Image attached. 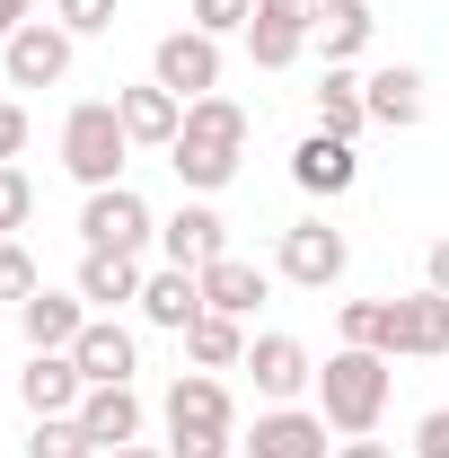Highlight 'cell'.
Returning <instances> with one entry per match:
<instances>
[{"label":"cell","instance_id":"1","mask_svg":"<svg viewBox=\"0 0 449 458\" xmlns=\"http://www.w3.org/2000/svg\"><path fill=\"white\" fill-rule=\"evenodd\" d=\"M238 159H247V106L238 98H194L185 106V132L168 141V168H176V185L185 194H221L229 176H238Z\"/></svg>","mask_w":449,"mask_h":458},{"label":"cell","instance_id":"2","mask_svg":"<svg viewBox=\"0 0 449 458\" xmlns=\"http://www.w3.org/2000/svg\"><path fill=\"white\" fill-rule=\"evenodd\" d=\"M388 388H396V361H388V352H361V344H335V352L318 361V414L335 423L343 441L379 432V414H388Z\"/></svg>","mask_w":449,"mask_h":458},{"label":"cell","instance_id":"3","mask_svg":"<svg viewBox=\"0 0 449 458\" xmlns=\"http://www.w3.org/2000/svg\"><path fill=\"white\" fill-rule=\"evenodd\" d=\"M159 414H168V458H229L238 450V414H229V388L212 370H176Z\"/></svg>","mask_w":449,"mask_h":458},{"label":"cell","instance_id":"4","mask_svg":"<svg viewBox=\"0 0 449 458\" xmlns=\"http://www.w3.org/2000/svg\"><path fill=\"white\" fill-rule=\"evenodd\" d=\"M123 159H132V132H123L114 98H80V106L62 114V168L80 176L89 194L97 185H123Z\"/></svg>","mask_w":449,"mask_h":458},{"label":"cell","instance_id":"5","mask_svg":"<svg viewBox=\"0 0 449 458\" xmlns=\"http://www.w3.org/2000/svg\"><path fill=\"white\" fill-rule=\"evenodd\" d=\"M80 238L106 247V256H141V247L159 238V212H150L132 185H97V194L80 203Z\"/></svg>","mask_w":449,"mask_h":458},{"label":"cell","instance_id":"6","mask_svg":"<svg viewBox=\"0 0 449 458\" xmlns=\"http://www.w3.org/2000/svg\"><path fill=\"white\" fill-rule=\"evenodd\" d=\"M71 27L62 18H27L9 45H0V71H9V89H62L71 80Z\"/></svg>","mask_w":449,"mask_h":458},{"label":"cell","instance_id":"7","mask_svg":"<svg viewBox=\"0 0 449 458\" xmlns=\"http://www.w3.org/2000/svg\"><path fill=\"white\" fill-rule=\"evenodd\" d=\"M274 265H282V283H300V291H335L343 265H352V238H343L335 221H291Z\"/></svg>","mask_w":449,"mask_h":458},{"label":"cell","instance_id":"8","mask_svg":"<svg viewBox=\"0 0 449 458\" xmlns=\"http://www.w3.org/2000/svg\"><path fill=\"white\" fill-rule=\"evenodd\" d=\"M150 80H159V89H176L185 106H194V98H212V89H221V36H203V27H176V36H159Z\"/></svg>","mask_w":449,"mask_h":458},{"label":"cell","instance_id":"9","mask_svg":"<svg viewBox=\"0 0 449 458\" xmlns=\"http://www.w3.org/2000/svg\"><path fill=\"white\" fill-rule=\"evenodd\" d=\"M335 423L326 414H309V405H265L256 414V432L238 441L247 458H335V441H326Z\"/></svg>","mask_w":449,"mask_h":458},{"label":"cell","instance_id":"10","mask_svg":"<svg viewBox=\"0 0 449 458\" xmlns=\"http://www.w3.org/2000/svg\"><path fill=\"white\" fill-rule=\"evenodd\" d=\"M238 370H256V397H265V405H300L309 388H318V361H309L300 335H256Z\"/></svg>","mask_w":449,"mask_h":458},{"label":"cell","instance_id":"11","mask_svg":"<svg viewBox=\"0 0 449 458\" xmlns=\"http://www.w3.org/2000/svg\"><path fill=\"white\" fill-rule=\"evenodd\" d=\"M159 256H168V265H185V274H203V265H221V256H229V221L212 212V194L176 203L168 221H159Z\"/></svg>","mask_w":449,"mask_h":458},{"label":"cell","instance_id":"12","mask_svg":"<svg viewBox=\"0 0 449 458\" xmlns=\"http://www.w3.org/2000/svg\"><path fill=\"white\" fill-rule=\"evenodd\" d=\"M71 361H80V379H89V388H123V379L141 370V344H132L123 318H89L80 344H71Z\"/></svg>","mask_w":449,"mask_h":458},{"label":"cell","instance_id":"13","mask_svg":"<svg viewBox=\"0 0 449 458\" xmlns=\"http://www.w3.org/2000/svg\"><path fill=\"white\" fill-rule=\"evenodd\" d=\"M89 318H97V309H89L80 291H36V300H18V335H27V352H71Z\"/></svg>","mask_w":449,"mask_h":458},{"label":"cell","instance_id":"14","mask_svg":"<svg viewBox=\"0 0 449 458\" xmlns=\"http://www.w3.org/2000/svg\"><path fill=\"white\" fill-rule=\"evenodd\" d=\"M114 114H123L132 150H168L176 132H185V98H176V89H159V80H141V89H114Z\"/></svg>","mask_w":449,"mask_h":458},{"label":"cell","instance_id":"15","mask_svg":"<svg viewBox=\"0 0 449 458\" xmlns=\"http://www.w3.org/2000/svg\"><path fill=\"white\" fill-rule=\"evenodd\" d=\"M352 176H361V150L335 141V132H309V141L291 150V185H300V194H326V203H335V194H352Z\"/></svg>","mask_w":449,"mask_h":458},{"label":"cell","instance_id":"16","mask_svg":"<svg viewBox=\"0 0 449 458\" xmlns=\"http://www.w3.org/2000/svg\"><path fill=\"white\" fill-rule=\"evenodd\" d=\"M80 397H89V379H80L71 352H27V370H18V405L27 414H80Z\"/></svg>","mask_w":449,"mask_h":458},{"label":"cell","instance_id":"17","mask_svg":"<svg viewBox=\"0 0 449 458\" xmlns=\"http://www.w3.org/2000/svg\"><path fill=\"white\" fill-rule=\"evenodd\" d=\"M141 283H150V274H141V256H106V247H89L71 291H80L97 318H114V309H141Z\"/></svg>","mask_w":449,"mask_h":458},{"label":"cell","instance_id":"18","mask_svg":"<svg viewBox=\"0 0 449 458\" xmlns=\"http://www.w3.org/2000/svg\"><path fill=\"white\" fill-rule=\"evenodd\" d=\"M361 106H370V123H388V132L423 123V71H414V62H388V71H370V80H361Z\"/></svg>","mask_w":449,"mask_h":458},{"label":"cell","instance_id":"19","mask_svg":"<svg viewBox=\"0 0 449 458\" xmlns=\"http://www.w3.org/2000/svg\"><path fill=\"white\" fill-rule=\"evenodd\" d=\"M396 352H414V361H441L449 352V291H414V300H396Z\"/></svg>","mask_w":449,"mask_h":458},{"label":"cell","instance_id":"20","mask_svg":"<svg viewBox=\"0 0 449 458\" xmlns=\"http://www.w3.org/2000/svg\"><path fill=\"white\" fill-rule=\"evenodd\" d=\"M265 291H274V274H265V265H247V256L203 265V309H221V318H256V309H265Z\"/></svg>","mask_w":449,"mask_h":458},{"label":"cell","instance_id":"21","mask_svg":"<svg viewBox=\"0 0 449 458\" xmlns=\"http://www.w3.org/2000/svg\"><path fill=\"white\" fill-rule=\"evenodd\" d=\"M141 318H150V327H168V335H185V327L203 318V274H185V265H159V274L141 283Z\"/></svg>","mask_w":449,"mask_h":458},{"label":"cell","instance_id":"22","mask_svg":"<svg viewBox=\"0 0 449 458\" xmlns=\"http://www.w3.org/2000/svg\"><path fill=\"white\" fill-rule=\"evenodd\" d=\"M80 423H89V441H97V458H106V450H123V441H141L150 414H141L132 379H123V388H89V397H80Z\"/></svg>","mask_w":449,"mask_h":458},{"label":"cell","instance_id":"23","mask_svg":"<svg viewBox=\"0 0 449 458\" xmlns=\"http://www.w3.org/2000/svg\"><path fill=\"white\" fill-rule=\"evenodd\" d=\"M370 36H379L370 0H326V9H318V45H326V71H352V62L370 54Z\"/></svg>","mask_w":449,"mask_h":458},{"label":"cell","instance_id":"24","mask_svg":"<svg viewBox=\"0 0 449 458\" xmlns=\"http://www.w3.org/2000/svg\"><path fill=\"white\" fill-rule=\"evenodd\" d=\"M185 361H194V370H238V361H247V318L203 309V318L185 327Z\"/></svg>","mask_w":449,"mask_h":458},{"label":"cell","instance_id":"25","mask_svg":"<svg viewBox=\"0 0 449 458\" xmlns=\"http://www.w3.org/2000/svg\"><path fill=\"white\" fill-rule=\"evenodd\" d=\"M361 123H370V106H361V80H352V71H326V80H318V132L352 141Z\"/></svg>","mask_w":449,"mask_h":458},{"label":"cell","instance_id":"26","mask_svg":"<svg viewBox=\"0 0 449 458\" xmlns=\"http://www.w3.org/2000/svg\"><path fill=\"white\" fill-rule=\"evenodd\" d=\"M343 344L396 361V300H343Z\"/></svg>","mask_w":449,"mask_h":458},{"label":"cell","instance_id":"27","mask_svg":"<svg viewBox=\"0 0 449 458\" xmlns=\"http://www.w3.org/2000/svg\"><path fill=\"white\" fill-rule=\"evenodd\" d=\"M27 458H97V441H89V423H80V414H36Z\"/></svg>","mask_w":449,"mask_h":458},{"label":"cell","instance_id":"28","mask_svg":"<svg viewBox=\"0 0 449 458\" xmlns=\"http://www.w3.org/2000/svg\"><path fill=\"white\" fill-rule=\"evenodd\" d=\"M27 221H36V176L18 159H0V238H18Z\"/></svg>","mask_w":449,"mask_h":458},{"label":"cell","instance_id":"29","mask_svg":"<svg viewBox=\"0 0 449 458\" xmlns=\"http://www.w3.org/2000/svg\"><path fill=\"white\" fill-rule=\"evenodd\" d=\"M185 27H203V36H247V27H256V0H194Z\"/></svg>","mask_w":449,"mask_h":458},{"label":"cell","instance_id":"30","mask_svg":"<svg viewBox=\"0 0 449 458\" xmlns=\"http://www.w3.org/2000/svg\"><path fill=\"white\" fill-rule=\"evenodd\" d=\"M36 291H45V274H36V256H27L18 238H0V300L18 309V300H36Z\"/></svg>","mask_w":449,"mask_h":458},{"label":"cell","instance_id":"31","mask_svg":"<svg viewBox=\"0 0 449 458\" xmlns=\"http://www.w3.org/2000/svg\"><path fill=\"white\" fill-rule=\"evenodd\" d=\"M300 45H309V36H291V27H265V18L247 27V54H256V71H291V62H300Z\"/></svg>","mask_w":449,"mask_h":458},{"label":"cell","instance_id":"32","mask_svg":"<svg viewBox=\"0 0 449 458\" xmlns=\"http://www.w3.org/2000/svg\"><path fill=\"white\" fill-rule=\"evenodd\" d=\"M318 9L326 0H256V18L265 27H291V36H318Z\"/></svg>","mask_w":449,"mask_h":458},{"label":"cell","instance_id":"33","mask_svg":"<svg viewBox=\"0 0 449 458\" xmlns=\"http://www.w3.org/2000/svg\"><path fill=\"white\" fill-rule=\"evenodd\" d=\"M54 18L71 27V36H106V27H114V0H54Z\"/></svg>","mask_w":449,"mask_h":458},{"label":"cell","instance_id":"34","mask_svg":"<svg viewBox=\"0 0 449 458\" xmlns=\"http://www.w3.org/2000/svg\"><path fill=\"white\" fill-rule=\"evenodd\" d=\"M414 458H449V405H432V414L414 423Z\"/></svg>","mask_w":449,"mask_h":458},{"label":"cell","instance_id":"35","mask_svg":"<svg viewBox=\"0 0 449 458\" xmlns=\"http://www.w3.org/2000/svg\"><path fill=\"white\" fill-rule=\"evenodd\" d=\"M18 150H27V106L0 98V159H18Z\"/></svg>","mask_w":449,"mask_h":458},{"label":"cell","instance_id":"36","mask_svg":"<svg viewBox=\"0 0 449 458\" xmlns=\"http://www.w3.org/2000/svg\"><path fill=\"white\" fill-rule=\"evenodd\" d=\"M423 283L449 291V238H432V256H423Z\"/></svg>","mask_w":449,"mask_h":458},{"label":"cell","instance_id":"37","mask_svg":"<svg viewBox=\"0 0 449 458\" xmlns=\"http://www.w3.org/2000/svg\"><path fill=\"white\" fill-rule=\"evenodd\" d=\"M27 18H36V0H0V45H9V36H18Z\"/></svg>","mask_w":449,"mask_h":458},{"label":"cell","instance_id":"38","mask_svg":"<svg viewBox=\"0 0 449 458\" xmlns=\"http://www.w3.org/2000/svg\"><path fill=\"white\" fill-rule=\"evenodd\" d=\"M335 458H396L388 441H370V432H361V441H335Z\"/></svg>","mask_w":449,"mask_h":458},{"label":"cell","instance_id":"39","mask_svg":"<svg viewBox=\"0 0 449 458\" xmlns=\"http://www.w3.org/2000/svg\"><path fill=\"white\" fill-rule=\"evenodd\" d=\"M106 458H168V441L150 450V441H123V450H106Z\"/></svg>","mask_w":449,"mask_h":458}]
</instances>
